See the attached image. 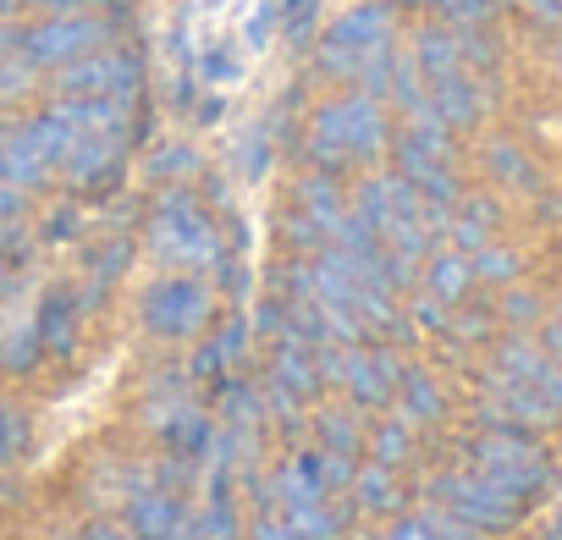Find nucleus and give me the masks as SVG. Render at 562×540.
<instances>
[{
	"label": "nucleus",
	"instance_id": "f257e3e1",
	"mask_svg": "<svg viewBox=\"0 0 562 540\" xmlns=\"http://www.w3.org/2000/svg\"><path fill=\"white\" fill-rule=\"evenodd\" d=\"M375 111L364 105V100H342V105H331L326 116H321V133H326V144H342V149H364V144H375Z\"/></svg>",
	"mask_w": 562,
	"mask_h": 540
},
{
	"label": "nucleus",
	"instance_id": "f03ea898",
	"mask_svg": "<svg viewBox=\"0 0 562 540\" xmlns=\"http://www.w3.org/2000/svg\"><path fill=\"white\" fill-rule=\"evenodd\" d=\"M381 12H359V18H348L337 34H331V61L337 67H359L364 56H375V45H381Z\"/></svg>",
	"mask_w": 562,
	"mask_h": 540
},
{
	"label": "nucleus",
	"instance_id": "7ed1b4c3",
	"mask_svg": "<svg viewBox=\"0 0 562 540\" xmlns=\"http://www.w3.org/2000/svg\"><path fill=\"white\" fill-rule=\"evenodd\" d=\"M89 40H94V29H89V23H56V29H40V34H34V56L61 61V56H78Z\"/></svg>",
	"mask_w": 562,
	"mask_h": 540
}]
</instances>
